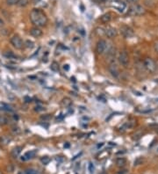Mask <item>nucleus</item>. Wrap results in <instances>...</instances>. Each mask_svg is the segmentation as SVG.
<instances>
[{"mask_svg": "<svg viewBox=\"0 0 158 174\" xmlns=\"http://www.w3.org/2000/svg\"><path fill=\"white\" fill-rule=\"evenodd\" d=\"M30 20L34 26L42 27L47 25L48 17L42 10L34 8L30 12Z\"/></svg>", "mask_w": 158, "mask_h": 174, "instance_id": "nucleus-1", "label": "nucleus"}, {"mask_svg": "<svg viewBox=\"0 0 158 174\" xmlns=\"http://www.w3.org/2000/svg\"><path fill=\"white\" fill-rule=\"evenodd\" d=\"M145 13L144 8L137 4H133L128 10V15L129 16H141Z\"/></svg>", "mask_w": 158, "mask_h": 174, "instance_id": "nucleus-2", "label": "nucleus"}, {"mask_svg": "<svg viewBox=\"0 0 158 174\" xmlns=\"http://www.w3.org/2000/svg\"><path fill=\"white\" fill-rule=\"evenodd\" d=\"M11 44L12 45V47L16 49H22L23 47L25 46V42L22 41V39L20 38V36H19L18 35H13L11 40H10Z\"/></svg>", "mask_w": 158, "mask_h": 174, "instance_id": "nucleus-3", "label": "nucleus"}, {"mask_svg": "<svg viewBox=\"0 0 158 174\" xmlns=\"http://www.w3.org/2000/svg\"><path fill=\"white\" fill-rule=\"evenodd\" d=\"M143 65L146 68V70L149 71L150 73H154L156 70V64L151 58H148V57L145 58L143 61Z\"/></svg>", "mask_w": 158, "mask_h": 174, "instance_id": "nucleus-4", "label": "nucleus"}, {"mask_svg": "<svg viewBox=\"0 0 158 174\" xmlns=\"http://www.w3.org/2000/svg\"><path fill=\"white\" fill-rule=\"evenodd\" d=\"M119 62L124 67H128V65L129 64V56H128V54L126 51H122L119 53Z\"/></svg>", "mask_w": 158, "mask_h": 174, "instance_id": "nucleus-5", "label": "nucleus"}, {"mask_svg": "<svg viewBox=\"0 0 158 174\" xmlns=\"http://www.w3.org/2000/svg\"><path fill=\"white\" fill-rule=\"evenodd\" d=\"M120 33L123 35V37H125V38H130V37L134 36V35H135L133 29L131 27L128 26H121L120 27Z\"/></svg>", "mask_w": 158, "mask_h": 174, "instance_id": "nucleus-6", "label": "nucleus"}, {"mask_svg": "<svg viewBox=\"0 0 158 174\" xmlns=\"http://www.w3.org/2000/svg\"><path fill=\"white\" fill-rule=\"evenodd\" d=\"M107 48V43L105 40H99L96 45V52L99 55H102L106 52Z\"/></svg>", "mask_w": 158, "mask_h": 174, "instance_id": "nucleus-7", "label": "nucleus"}, {"mask_svg": "<svg viewBox=\"0 0 158 174\" xmlns=\"http://www.w3.org/2000/svg\"><path fill=\"white\" fill-rule=\"evenodd\" d=\"M105 35L107 36V38L109 39H113L118 35V31L116 30V28L109 26L107 28H106L105 30Z\"/></svg>", "mask_w": 158, "mask_h": 174, "instance_id": "nucleus-8", "label": "nucleus"}, {"mask_svg": "<svg viewBox=\"0 0 158 174\" xmlns=\"http://www.w3.org/2000/svg\"><path fill=\"white\" fill-rule=\"evenodd\" d=\"M108 70H109V72L111 73V75L115 77V78H118L119 76V69L117 67V65L112 63V64H110L109 67H108Z\"/></svg>", "mask_w": 158, "mask_h": 174, "instance_id": "nucleus-9", "label": "nucleus"}, {"mask_svg": "<svg viewBox=\"0 0 158 174\" xmlns=\"http://www.w3.org/2000/svg\"><path fill=\"white\" fill-rule=\"evenodd\" d=\"M30 35L33 36V37H35V38H39V37H41L42 35H43V32L41 31V29L40 28V27H36V26H34V27H33V28H31L30 29Z\"/></svg>", "mask_w": 158, "mask_h": 174, "instance_id": "nucleus-10", "label": "nucleus"}, {"mask_svg": "<svg viewBox=\"0 0 158 174\" xmlns=\"http://www.w3.org/2000/svg\"><path fill=\"white\" fill-rule=\"evenodd\" d=\"M36 154H37L36 151H30L26 152L21 157V160L22 161H27V160H30V159H33V158H34V157L36 156Z\"/></svg>", "mask_w": 158, "mask_h": 174, "instance_id": "nucleus-11", "label": "nucleus"}, {"mask_svg": "<svg viewBox=\"0 0 158 174\" xmlns=\"http://www.w3.org/2000/svg\"><path fill=\"white\" fill-rule=\"evenodd\" d=\"M12 137H9L8 135H1L0 136V144L3 146H6L12 142Z\"/></svg>", "mask_w": 158, "mask_h": 174, "instance_id": "nucleus-12", "label": "nucleus"}, {"mask_svg": "<svg viewBox=\"0 0 158 174\" xmlns=\"http://www.w3.org/2000/svg\"><path fill=\"white\" fill-rule=\"evenodd\" d=\"M112 19V14L110 12H107V13H105L103 14L101 17H100V21L104 24H106V23H109Z\"/></svg>", "mask_w": 158, "mask_h": 174, "instance_id": "nucleus-13", "label": "nucleus"}, {"mask_svg": "<svg viewBox=\"0 0 158 174\" xmlns=\"http://www.w3.org/2000/svg\"><path fill=\"white\" fill-rule=\"evenodd\" d=\"M21 151H22V147H21V146H17V147H15V148L12 151V156L14 158H17V157L20 155Z\"/></svg>", "mask_w": 158, "mask_h": 174, "instance_id": "nucleus-14", "label": "nucleus"}, {"mask_svg": "<svg viewBox=\"0 0 158 174\" xmlns=\"http://www.w3.org/2000/svg\"><path fill=\"white\" fill-rule=\"evenodd\" d=\"M135 125V122H126L125 124L122 125V127L120 128V129H121V128H122V130L128 129V128H133Z\"/></svg>", "mask_w": 158, "mask_h": 174, "instance_id": "nucleus-15", "label": "nucleus"}, {"mask_svg": "<svg viewBox=\"0 0 158 174\" xmlns=\"http://www.w3.org/2000/svg\"><path fill=\"white\" fill-rule=\"evenodd\" d=\"M9 119L5 115H0V126H6L9 123Z\"/></svg>", "mask_w": 158, "mask_h": 174, "instance_id": "nucleus-16", "label": "nucleus"}, {"mask_svg": "<svg viewBox=\"0 0 158 174\" xmlns=\"http://www.w3.org/2000/svg\"><path fill=\"white\" fill-rule=\"evenodd\" d=\"M126 160L124 157H119L116 159V164L119 167H123L126 165Z\"/></svg>", "mask_w": 158, "mask_h": 174, "instance_id": "nucleus-17", "label": "nucleus"}, {"mask_svg": "<svg viewBox=\"0 0 158 174\" xmlns=\"http://www.w3.org/2000/svg\"><path fill=\"white\" fill-rule=\"evenodd\" d=\"M71 104H72V101H71V99L70 98H64L62 99V105L64 106H66V107L70 106Z\"/></svg>", "mask_w": 158, "mask_h": 174, "instance_id": "nucleus-18", "label": "nucleus"}, {"mask_svg": "<svg viewBox=\"0 0 158 174\" xmlns=\"http://www.w3.org/2000/svg\"><path fill=\"white\" fill-rule=\"evenodd\" d=\"M28 5H29V0H19L17 6L19 7H26Z\"/></svg>", "mask_w": 158, "mask_h": 174, "instance_id": "nucleus-19", "label": "nucleus"}, {"mask_svg": "<svg viewBox=\"0 0 158 174\" xmlns=\"http://www.w3.org/2000/svg\"><path fill=\"white\" fill-rule=\"evenodd\" d=\"M25 173L26 174H40L39 171L34 168H27L25 170Z\"/></svg>", "mask_w": 158, "mask_h": 174, "instance_id": "nucleus-20", "label": "nucleus"}, {"mask_svg": "<svg viewBox=\"0 0 158 174\" xmlns=\"http://www.w3.org/2000/svg\"><path fill=\"white\" fill-rule=\"evenodd\" d=\"M88 171H89L90 174H93L94 173V171H95V166H94V164H93L92 162L89 163V164H88Z\"/></svg>", "mask_w": 158, "mask_h": 174, "instance_id": "nucleus-21", "label": "nucleus"}, {"mask_svg": "<svg viewBox=\"0 0 158 174\" xmlns=\"http://www.w3.org/2000/svg\"><path fill=\"white\" fill-rule=\"evenodd\" d=\"M25 46L28 48H33L34 47V41H32L30 40H26L25 42Z\"/></svg>", "mask_w": 158, "mask_h": 174, "instance_id": "nucleus-22", "label": "nucleus"}, {"mask_svg": "<svg viewBox=\"0 0 158 174\" xmlns=\"http://www.w3.org/2000/svg\"><path fill=\"white\" fill-rule=\"evenodd\" d=\"M50 69H51L53 71L56 72V71L59 70V64H58L57 63L54 62V63H52V64H51V66H50Z\"/></svg>", "mask_w": 158, "mask_h": 174, "instance_id": "nucleus-23", "label": "nucleus"}, {"mask_svg": "<svg viewBox=\"0 0 158 174\" xmlns=\"http://www.w3.org/2000/svg\"><path fill=\"white\" fill-rule=\"evenodd\" d=\"M5 55V56L6 57H7V58H9V59H12V58H15V57H17L12 52H11V51H9V52H6V53H5L4 54Z\"/></svg>", "mask_w": 158, "mask_h": 174, "instance_id": "nucleus-24", "label": "nucleus"}, {"mask_svg": "<svg viewBox=\"0 0 158 174\" xmlns=\"http://www.w3.org/2000/svg\"><path fill=\"white\" fill-rule=\"evenodd\" d=\"M6 2L8 6H16L18 5L19 0H6Z\"/></svg>", "mask_w": 158, "mask_h": 174, "instance_id": "nucleus-25", "label": "nucleus"}, {"mask_svg": "<svg viewBox=\"0 0 158 174\" xmlns=\"http://www.w3.org/2000/svg\"><path fill=\"white\" fill-rule=\"evenodd\" d=\"M50 158L48 157H42L41 158V163L43 164H48L49 162H50Z\"/></svg>", "mask_w": 158, "mask_h": 174, "instance_id": "nucleus-26", "label": "nucleus"}, {"mask_svg": "<svg viewBox=\"0 0 158 174\" xmlns=\"http://www.w3.org/2000/svg\"><path fill=\"white\" fill-rule=\"evenodd\" d=\"M143 162V158L142 157H138L135 161V165H139Z\"/></svg>", "mask_w": 158, "mask_h": 174, "instance_id": "nucleus-27", "label": "nucleus"}, {"mask_svg": "<svg viewBox=\"0 0 158 174\" xmlns=\"http://www.w3.org/2000/svg\"><path fill=\"white\" fill-rule=\"evenodd\" d=\"M41 120H44V121H46V120H50L51 119V115L50 114H45V115H43V116H41Z\"/></svg>", "mask_w": 158, "mask_h": 174, "instance_id": "nucleus-28", "label": "nucleus"}, {"mask_svg": "<svg viewBox=\"0 0 158 174\" xmlns=\"http://www.w3.org/2000/svg\"><path fill=\"white\" fill-rule=\"evenodd\" d=\"M34 110H35L36 112H41V111L44 110V108H43L42 106H37L34 107Z\"/></svg>", "mask_w": 158, "mask_h": 174, "instance_id": "nucleus-29", "label": "nucleus"}, {"mask_svg": "<svg viewBox=\"0 0 158 174\" xmlns=\"http://www.w3.org/2000/svg\"><path fill=\"white\" fill-rule=\"evenodd\" d=\"M126 2L128 3H129V4H135V3H137L139 0H126Z\"/></svg>", "mask_w": 158, "mask_h": 174, "instance_id": "nucleus-30", "label": "nucleus"}, {"mask_svg": "<svg viewBox=\"0 0 158 174\" xmlns=\"http://www.w3.org/2000/svg\"><path fill=\"white\" fill-rule=\"evenodd\" d=\"M154 48H155V50L157 52V54H158V41H156V42H155V44H154Z\"/></svg>", "mask_w": 158, "mask_h": 174, "instance_id": "nucleus-31", "label": "nucleus"}, {"mask_svg": "<svg viewBox=\"0 0 158 174\" xmlns=\"http://www.w3.org/2000/svg\"><path fill=\"white\" fill-rule=\"evenodd\" d=\"M4 25H5V22H4V20L0 18V27H3L4 26Z\"/></svg>", "mask_w": 158, "mask_h": 174, "instance_id": "nucleus-32", "label": "nucleus"}, {"mask_svg": "<svg viewBox=\"0 0 158 174\" xmlns=\"http://www.w3.org/2000/svg\"><path fill=\"white\" fill-rule=\"evenodd\" d=\"M103 145H104V142H100L99 144H98V146H97V148H98V149H99V148H101V147L103 146Z\"/></svg>", "mask_w": 158, "mask_h": 174, "instance_id": "nucleus-33", "label": "nucleus"}, {"mask_svg": "<svg viewBox=\"0 0 158 174\" xmlns=\"http://www.w3.org/2000/svg\"><path fill=\"white\" fill-rule=\"evenodd\" d=\"M63 68H64V70H70V67H69L68 64H65L64 67H63Z\"/></svg>", "mask_w": 158, "mask_h": 174, "instance_id": "nucleus-34", "label": "nucleus"}, {"mask_svg": "<svg viewBox=\"0 0 158 174\" xmlns=\"http://www.w3.org/2000/svg\"><path fill=\"white\" fill-rule=\"evenodd\" d=\"M18 174H26V173H24L23 171H19V172H18Z\"/></svg>", "mask_w": 158, "mask_h": 174, "instance_id": "nucleus-35", "label": "nucleus"}, {"mask_svg": "<svg viewBox=\"0 0 158 174\" xmlns=\"http://www.w3.org/2000/svg\"><path fill=\"white\" fill-rule=\"evenodd\" d=\"M101 2H106V1H107V0H100Z\"/></svg>", "mask_w": 158, "mask_h": 174, "instance_id": "nucleus-36", "label": "nucleus"}, {"mask_svg": "<svg viewBox=\"0 0 158 174\" xmlns=\"http://www.w3.org/2000/svg\"><path fill=\"white\" fill-rule=\"evenodd\" d=\"M114 2H119V0H113Z\"/></svg>", "mask_w": 158, "mask_h": 174, "instance_id": "nucleus-37", "label": "nucleus"}, {"mask_svg": "<svg viewBox=\"0 0 158 174\" xmlns=\"http://www.w3.org/2000/svg\"><path fill=\"white\" fill-rule=\"evenodd\" d=\"M155 132H156V133L158 134V128H156V129H155Z\"/></svg>", "mask_w": 158, "mask_h": 174, "instance_id": "nucleus-38", "label": "nucleus"}, {"mask_svg": "<svg viewBox=\"0 0 158 174\" xmlns=\"http://www.w3.org/2000/svg\"><path fill=\"white\" fill-rule=\"evenodd\" d=\"M101 174H106V172H102Z\"/></svg>", "mask_w": 158, "mask_h": 174, "instance_id": "nucleus-39", "label": "nucleus"}, {"mask_svg": "<svg viewBox=\"0 0 158 174\" xmlns=\"http://www.w3.org/2000/svg\"><path fill=\"white\" fill-rule=\"evenodd\" d=\"M0 174H3V173H2V171H0Z\"/></svg>", "mask_w": 158, "mask_h": 174, "instance_id": "nucleus-40", "label": "nucleus"}]
</instances>
